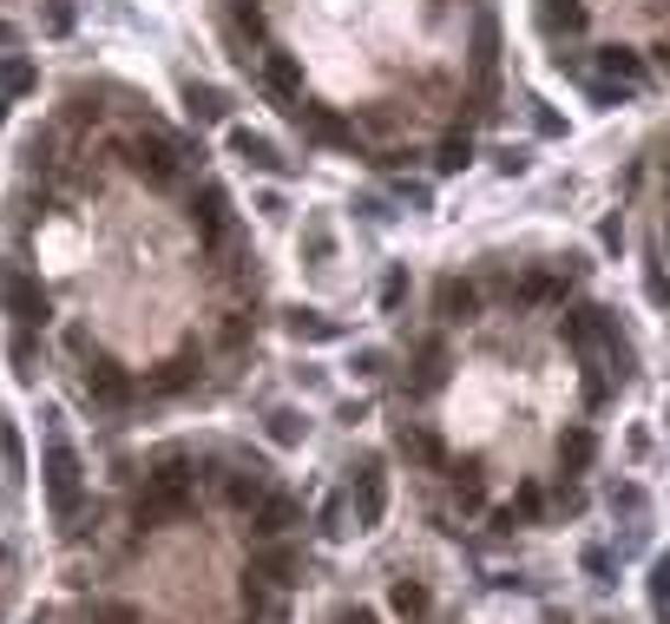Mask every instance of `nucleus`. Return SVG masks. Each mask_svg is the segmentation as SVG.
I'll return each instance as SVG.
<instances>
[{
	"mask_svg": "<svg viewBox=\"0 0 670 624\" xmlns=\"http://www.w3.org/2000/svg\"><path fill=\"white\" fill-rule=\"evenodd\" d=\"M513 296H520V303H559V296H566V276H559V270H526Z\"/></svg>",
	"mask_w": 670,
	"mask_h": 624,
	"instance_id": "20",
	"label": "nucleus"
},
{
	"mask_svg": "<svg viewBox=\"0 0 670 624\" xmlns=\"http://www.w3.org/2000/svg\"><path fill=\"white\" fill-rule=\"evenodd\" d=\"M454 493H461V507H467V513H480V507H487V480H480V461H461V467H454Z\"/></svg>",
	"mask_w": 670,
	"mask_h": 624,
	"instance_id": "26",
	"label": "nucleus"
},
{
	"mask_svg": "<svg viewBox=\"0 0 670 624\" xmlns=\"http://www.w3.org/2000/svg\"><path fill=\"white\" fill-rule=\"evenodd\" d=\"M296 520H303V507H296L289 493H263L257 513H250V533H257V540H283Z\"/></svg>",
	"mask_w": 670,
	"mask_h": 624,
	"instance_id": "9",
	"label": "nucleus"
},
{
	"mask_svg": "<svg viewBox=\"0 0 670 624\" xmlns=\"http://www.w3.org/2000/svg\"><path fill=\"white\" fill-rule=\"evenodd\" d=\"M39 474H46L53 520H72V513H79V454H72L66 441H46V454H39Z\"/></svg>",
	"mask_w": 670,
	"mask_h": 624,
	"instance_id": "2",
	"label": "nucleus"
},
{
	"mask_svg": "<svg viewBox=\"0 0 670 624\" xmlns=\"http://www.w3.org/2000/svg\"><path fill=\"white\" fill-rule=\"evenodd\" d=\"M39 86V72H33V59H20V53H7L0 59V99H26Z\"/></svg>",
	"mask_w": 670,
	"mask_h": 624,
	"instance_id": "23",
	"label": "nucleus"
},
{
	"mask_svg": "<svg viewBox=\"0 0 670 624\" xmlns=\"http://www.w3.org/2000/svg\"><path fill=\"white\" fill-rule=\"evenodd\" d=\"M303 428H309V421H303L296 408H276V415H270V441H276V447H296Z\"/></svg>",
	"mask_w": 670,
	"mask_h": 624,
	"instance_id": "31",
	"label": "nucleus"
},
{
	"mask_svg": "<svg viewBox=\"0 0 670 624\" xmlns=\"http://www.w3.org/2000/svg\"><path fill=\"white\" fill-rule=\"evenodd\" d=\"M599 72L618 79V86H638V79H645V59H638L632 46H605V53H599Z\"/></svg>",
	"mask_w": 670,
	"mask_h": 624,
	"instance_id": "19",
	"label": "nucleus"
},
{
	"mask_svg": "<svg viewBox=\"0 0 670 624\" xmlns=\"http://www.w3.org/2000/svg\"><path fill=\"white\" fill-rule=\"evenodd\" d=\"M0 309H7V316H20V322H46V316H53L46 290H39L26 270H0Z\"/></svg>",
	"mask_w": 670,
	"mask_h": 624,
	"instance_id": "4",
	"label": "nucleus"
},
{
	"mask_svg": "<svg viewBox=\"0 0 670 624\" xmlns=\"http://www.w3.org/2000/svg\"><path fill=\"white\" fill-rule=\"evenodd\" d=\"M13 368L33 375V342H26V336H13Z\"/></svg>",
	"mask_w": 670,
	"mask_h": 624,
	"instance_id": "38",
	"label": "nucleus"
},
{
	"mask_svg": "<svg viewBox=\"0 0 670 624\" xmlns=\"http://www.w3.org/2000/svg\"><path fill=\"white\" fill-rule=\"evenodd\" d=\"M191 375H197V355L184 349V355H171V362L151 375V395H178V388H191Z\"/></svg>",
	"mask_w": 670,
	"mask_h": 624,
	"instance_id": "25",
	"label": "nucleus"
},
{
	"mask_svg": "<svg viewBox=\"0 0 670 624\" xmlns=\"http://www.w3.org/2000/svg\"><path fill=\"white\" fill-rule=\"evenodd\" d=\"M395 454H401V461H415V467H441V461H447V454H441V441H434L428 428H401V434H395Z\"/></svg>",
	"mask_w": 670,
	"mask_h": 624,
	"instance_id": "17",
	"label": "nucleus"
},
{
	"mask_svg": "<svg viewBox=\"0 0 670 624\" xmlns=\"http://www.w3.org/2000/svg\"><path fill=\"white\" fill-rule=\"evenodd\" d=\"M230 26H237L243 39H263V7H250V0H237V7H230Z\"/></svg>",
	"mask_w": 670,
	"mask_h": 624,
	"instance_id": "33",
	"label": "nucleus"
},
{
	"mask_svg": "<svg viewBox=\"0 0 670 624\" xmlns=\"http://www.w3.org/2000/svg\"><path fill=\"white\" fill-rule=\"evenodd\" d=\"M263 86H270L276 99H303V66H296V53L270 46V53H263Z\"/></svg>",
	"mask_w": 670,
	"mask_h": 624,
	"instance_id": "11",
	"label": "nucleus"
},
{
	"mask_svg": "<svg viewBox=\"0 0 670 624\" xmlns=\"http://www.w3.org/2000/svg\"><path fill=\"white\" fill-rule=\"evenodd\" d=\"M658 59H665V72H670V46H665V53H658Z\"/></svg>",
	"mask_w": 670,
	"mask_h": 624,
	"instance_id": "41",
	"label": "nucleus"
},
{
	"mask_svg": "<svg viewBox=\"0 0 670 624\" xmlns=\"http://www.w3.org/2000/svg\"><path fill=\"white\" fill-rule=\"evenodd\" d=\"M39 26H46L53 39H66V33L79 26V7H72V0H46V7H39Z\"/></svg>",
	"mask_w": 670,
	"mask_h": 624,
	"instance_id": "27",
	"label": "nucleus"
},
{
	"mask_svg": "<svg viewBox=\"0 0 670 624\" xmlns=\"http://www.w3.org/2000/svg\"><path fill=\"white\" fill-rule=\"evenodd\" d=\"M474 158V138L467 132H454V138H441V151H434V171H461Z\"/></svg>",
	"mask_w": 670,
	"mask_h": 624,
	"instance_id": "29",
	"label": "nucleus"
},
{
	"mask_svg": "<svg viewBox=\"0 0 670 624\" xmlns=\"http://www.w3.org/2000/svg\"><path fill=\"white\" fill-rule=\"evenodd\" d=\"M283 329H289L296 342H336V336H342V322H329L322 309H289V316H283Z\"/></svg>",
	"mask_w": 670,
	"mask_h": 624,
	"instance_id": "16",
	"label": "nucleus"
},
{
	"mask_svg": "<svg viewBox=\"0 0 670 624\" xmlns=\"http://www.w3.org/2000/svg\"><path fill=\"white\" fill-rule=\"evenodd\" d=\"M447 382V342H421V355H415V395H434Z\"/></svg>",
	"mask_w": 670,
	"mask_h": 624,
	"instance_id": "14",
	"label": "nucleus"
},
{
	"mask_svg": "<svg viewBox=\"0 0 670 624\" xmlns=\"http://www.w3.org/2000/svg\"><path fill=\"white\" fill-rule=\"evenodd\" d=\"M566 342H572L579 355H592V349H612L618 336H612V316H605V309H572V316H566Z\"/></svg>",
	"mask_w": 670,
	"mask_h": 624,
	"instance_id": "8",
	"label": "nucleus"
},
{
	"mask_svg": "<svg viewBox=\"0 0 670 624\" xmlns=\"http://www.w3.org/2000/svg\"><path fill=\"white\" fill-rule=\"evenodd\" d=\"M92 624H138V605H125V599H105V605H92Z\"/></svg>",
	"mask_w": 670,
	"mask_h": 624,
	"instance_id": "35",
	"label": "nucleus"
},
{
	"mask_svg": "<svg viewBox=\"0 0 670 624\" xmlns=\"http://www.w3.org/2000/svg\"><path fill=\"white\" fill-rule=\"evenodd\" d=\"M533 20H540V33H553V39H579V33L592 26V13H586L579 0H540Z\"/></svg>",
	"mask_w": 670,
	"mask_h": 624,
	"instance_id": "10",
	"label": "nucleus"
},
{
	"mask_svg": "<svg viewBox=\"0 0 670 624\" xmlns=\"http://www.w3.org/2000/svg\"><path fill=\"white\" fill-rule=\"evenodd\" d=\"M263 493H270V487H263V467H257V461H250V467H237V474L224 480V500H230V507H257Z\"/></svg>",
	"mask_w": 670,
	"mask_h": 624,
	"instance_id": "21",
	"label": "nucleus"
},
{
	"mask_svg": "<svg viewBox=\"0 0 670 624\" xmlns=\"http://www.w3.org/2000/svg\"><path fill=\"white\" fill-rule=\"evenodd\" d=\"M665 7H670V0H665Z\"/></svg>",
	"mask_w": 670,
	"mask_h": 624,
	"instance_id": "43",
	"label": "nucleus"
},
{
	"mask_svg": "<svg viewBox=\"0 0 670 624\" xmlns=\"http://www.w3.org/2000/svg\"><path fill=\"white\" fill-rule=\"evenodd\" d=\"M191 507H197L191 461H184V454H158V467H151V480H145V493H138L132 520H138V526H164V520H184Z\"/></svg>",
	"mask_w": 670,
	"mask_h": 624,
	"instance_id": "1",
	"label": "nucleus"
},
{
	"mask_svg": "<svg viewBox=\"0 0 670 624\" xmlns=\"http://www.w3.org/2000/svg\"><path fill=\"white\" fill-rule=\"evenodd\" d=\"M401 303H408V270H388V276H382V309L395 316Z\"/></svg>",
	"mask_w": 670,
	"mask_h": 624,
	"instance_id": "34",
	"label": "nucleus"
},
{
	"mask_svg": "<svg viewBox=\"0 0 670 624\" xmlns=\"http://www.w3.org/2000/svg\"><path fill=\"white\" fill-rule=\"evenodd\" d=\"M513 513H520V520H540V513H546V493H540V487H520V493H513Z\"/></svg>",
	"mask_w": 670,
	"mask_h": 624,
	"instance_id": "36",
	"label": "nucleus"
},
{
	"mask_svg": "<svg viewBox=\"0 0 670 624\" xmlns=\"http://www.w3.org/2000/svg\"><path fill=\"white\" fill-rule=\"evenodd\" d=\"M382 513H388V474L368 461V467L355 474V533H375Z\"/></svg>",
	"mask_w": 670,
	"mask_h": 624,
	"instance_id": "5",
	"label": "nucleus"
},
{
	"mask_svg": "<svg viewBox=\"0 0 670 624\" xmlns=\"http://www.w3.org/2000/svg\"><path fill=\"white\" fill-rule=\"evenodd\" d=\"M184 112H191L197 125H217V118L230 112V99H224L217 86H197V79H191V86H184Z\"/></svg>",
	"mask_w": 670,
	"mask_h": 624,
	"instance_id": "18",
	"label": "nucleus"
},
{
	"mask_svg": "<svg viewBox=\"0 0 670 624\" xmlns=\"http://www.w3.org/2000/svg\"><path fill=\"white\" fill-rule=\"evenodd\" d=\"M434 309H441L447 322H474V309H480V290H474V283H461V276H447V283L434 290Z\"/></svg>",
	"mask_w": 670,
	"mask_h": 624,
	"instance_id": "13",
	"label": "nucleus"
},
{
	"mask_svg": "<svg viewBox=\"0 0 670 624\" xmlns=\"http://www.w3.org/2000/svg\"><path fill=\"white\" fill-rule=\"evenodd\" d=\"M125 164H132L145 184H178V145H171L164 132H138V138L125 145Z\"/></svg>",
	"mask_w": 670,
	"mask_h": 624,
	"instance_id": "3",
	"label": "nucleus"
},
{
	"mask_svg": "<svg viewBox=\"0 0 670 624\" xmlns=\"http://www.w3.org/2000/svg\"><path fill=\"white\" fill-rule=\"evenodd\" d=\"M388 605H395V612H401L408 624H415V619H428V592H421L415 579H401V586L388 592Z\"/></svg>",
	"mask_w": 670,
	"mask_h": 624,
	"instance_id": "28",
	"label": "nucleus"
},
{
	"mask_svg": "<svg viewBox=\"0 0 670 624\" xmlns=\"http://www.w3.org/2000/svg\"><path fill=\"white\" fill-rule=\"evenodd\" d=\"M230 151H237V158H243L250 171H283V158H276V145H270L263 132H250V125H237V132H230Z\"/></svg>",
	"mask_w": 670,
	"mask_h": 624,
	"instance_id": "12",
	"label": "nucleus"
},
{
	"mask_svg": "<svg viewBox=\"0 0 670 624\" xmlns=\"http://www.w3.org/2000/svg\"><path fill=\"white\" fill-rule=\"evenodd\" d=\"M0 118H7V99H0Z\"/></svg>",
	"mask_w": 670,
	"mask_h": 624,
	"instance_id": "42",
	"label": "nucleus"
},
{
	"mask_svg": "<svg viewBox=\"0 0 670 624\" xmlns=\"http://www.w3.org/2000/svg\"><path fill=\"white\" fill-rule=\"evenodd\" d=\"M651 612H658V619H670V553L651 566Z\"/></svg>",
	"mask_w": 670,
	"mask_h": 624,
	"instance_id": "32",
	"label": "nucleus"
},
{
	"mask_svg": "<svg viewBox=\"0 0 670 624\" xmlns=\"http://www.w3.org/2000/svg\"><path fill=\"white\" fill-rule=\"evenodd\" d=\"M296 112L309 118V132H316L322 145H355V132H349V125H342V118H336L329 105H296Z\"/></svg>",
	"mask_w": 670,
	"mask_h": 624,
	"instance_id": "24",
	"label": "nucleus"
},
{
	"mask_svg": "<svg viewBox=\"0 0 670 624\" xmlns=\"http://www.w3.org/2000/svg\"><path fill=\"white\" fill-rule=\"evenodd\" d=\"M592 461H599V434H592V428H566V434H559V467H566V474H586Z\"/></svg>",
	"mask_w": 670,
	"mask_h": 624,
	"instance_id": "15",
	"label": "nucleus"
},
{
	"mask_svg": "<svg viewBox=\"0 0 670 624\" xmlns=\"http://www.w3.org/2000/svg\"><path fill=\"white\" fill-rule=\"evenodd\" d=\"M86 395H92L99 408H125V401H132V375H125L112 355H92V368H86Z\"/></svg>",
	"mask_w": 670,
	"mask_h": 624,
	"instance_id": "6",
	"label": "nucleus"
},
{
	"mask_svg": "<svg viewBox=\"0 0 670 624\" xmlns=\"http://www.w3.org/2000/svg\"><path fill=\"white\" fill-rule=\"evenodd\" d=\"M250 579H263V586H296V553H283V546H270V553H257V566H250Z\"/></svg>",
	"mask_w": 670,
	"mask_h": 624,
	"instance_id": "22",
	"label": "nucleus"
},
{
	"mask_svg": "<svg viewBox=\"0 0 670 624\" xmlns=\"http://www.w3.org/2000/svg\"><path fill=\"white\" fill-rule=\"evenodd\" d=\"M243 336H250V322H243V316H230V322H224V342H230V349H243Z\"/></svg>",
	"mask_w": 670,
	"mask_h": 624,
	"instance_id": "39",
	"label": "nucleus"
},
{
	"mask_svg": "<svg viewBox=\"0 0 670 624\" xmlns=\"http://www.w3.org/2000/svg\"><path fill=\"white\" fill-rule=\"evenodd\" d=\"M303 250H309V263H329V257H336V230H329L322 217H309V230H303Z\"/></svg>",
	"mask_w": 670,
	"mask_h": 624,
	"instance_id": "30",
	"label": "nucleus"
},
{
	"mask_svg": "<svg viewBox=\"0 0 670 624\" xmlns=\"http://www.w3.org/2000/svg\"><path fill=\"white\" fill-rule=\"evenodd\" d=\"M336 624H375V612H342Z\"/></svg>",
	"mask_w": 670,
	"mask_h": 624,
	"instance_id": "40",
	"label": "nucleus"
},
{
	"mask_svg": "<svg viewBox=\"0 0 670 624\" xmlns=\"http://www.w3.org/2000/svg\"><path fill=\"white\" fill-rule=\"evenodd\" d=\"M191 224H197V237L217 250V243H224V230H230V197H224L217 184H204V191L191 197Z\"/></svg>",
	"mask_w": 670,
	"mask_h": 624,
	"instance_id": "7",
	"label": "nucleus"
},
{
	"mask_svg": "<svg viewBox=\"0 0 670 624\" xmlns=\"http://www.w3.org/2000/svg\"><path fill=\"white\" fill-rule=\"evenodd\" d=\"M382 368H388V355H382V349H362V355H355V375H382Z\"/></svg>",
	"mask_w": 670,
	"mask_h": 624,
	"instance_id": "37",
	"label": "nucleus"
}]
</instances>
